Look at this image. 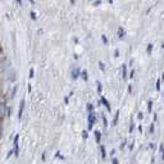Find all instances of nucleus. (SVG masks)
<instances>
[{"instance_id":"f257e3e1","label":"nucleus","mask_w":164,"mask_h":164,"mask_svg":"<svg viewBox=\"0 0 164 164\" xmlns=\"http://www.w3.org/2000/svg\"><path fill=\"white\" fill-rule=\"evenodd\" d=\"M7 112H8L7 101L3 98H0V121H3V118L7 116Z\"/></svg>"},{"instance_id":"f03ea898","label":"nucleus","mask_w":164,"mask_h":164,"mask_svg":"<svg viewBox=\"0 0 164 164\" xmlns=\"http://www.w3.org/2000/svg\"><path fill=\"white\" fill-rule=\"evenodd\" d=\"M13 145H14V149H13V154H14V157H19V135L14 136Z\"/></svg>"},{"instance_id":"7ed1b4c3","label":"nucleus","mask_w":164,"mask_h":164,"mask_svg":"<svg viewBox=\"0 0 164 164\" xmlns=\"http://www.w3.org/2000/svg\"><path fill=\"white\" fill-rule=\"evenodd\" d=\"M95 122H96V119H95L94 112L92 113H89V130H92V127L95 126Z\"/></svg>"},{"instance_id":"20e7f679","label":"nucleus","mask_w":164,"mask_h":164,"mask_svg":"<svg viewBox=\"0 0 164 164\" xmlns=\"http://www.w3.org/2000/svg\"><path fill=\"white\" fill-rule=\"evenodd\" d=\"M25 105H26V101H25V100H22V101H21V105H19V109H18V119H21L22 116H23Z\"/></svg>"},{"instance_id":"39448f33","label":"nucleus","mask_w":164,"mask_h":164,"mask_svg":"<svg viewBox=\"0 0 164 164\" xmlns=\"http://www.w3.org/2000/svg\"><path fill=\"white\" fill-rule=\"evenodd\" d=\"M95 139H96V142L100 144V139H101V132H100V131H95Z\"/></svg>"},{"instance_id":"423d86ee","label":"nucleus","mask_w":164,"mask_h":164,"mask_svg":"<svg viewBox=\"0 0 164 164\" xmlns=\"http://www.w3.org/2000/svg\"><path fill=\"white\" fill-rule=\"evenodd\" d=\"M100 151H101V158L105 159V158H107V150H105V146H100Z\"/></svg>"},{"instance_id":"0eeeda50","label":"nucleus","mask_w":164,"mask_h":164,"mask_svg":"<svg viewBox=\"0 0 164 164\" xmlns=\"http://www.w3.org/2000/svg\"><path fill=\"white\" fill-rule=\"evenodd\" d=\"M100 101H101V103L104 104V105H105V108L108 109V110H110V105H109V103L107 101V99H105V98H101V100H100Z\"/></svg>"},{"instance_id":"6e6552de","label":"nucleus","mask_w":164,"mask_h":164,"mask_svg":"<svg viewBox=\"0 0 164 164\" xmlns=\"http://www.w3.org/2000/svg\"><path fill=\"white\" fill-rule=\"evenodd\" d=\"M77 77H78V69H75L73 72H72V78L77 80Z\"/></svg>"},{"instance_id":"1a4fd4ad","label":"nucleus","mask_w":164,"mask_h":164,"mask_svg":"<svg viewBox=\"0 0 164 164\" xmlns=\"http://www.w3.org/2000/svg\"><path fill=\"white\" fill-rule=\"evenodd\" d=\"M82 77H83V80L85 81H87V72H86V71H82Z\"/></svg>"},{"instance_id":"9d476101","label":"nucleus","mask_w":164,"mask_h":164,"mask_svg":"<svg viewBox=\"0 0 164 164\" xmlns=\"http://www.w3.org/2000/svg\"><path fill=\"white\" fill-rule=\"evenodd\" d=\"M149 104H148V110L149 112H151V107H153V101H151V100H149V101H148Z\"/></svg>"},{"instance_id":"9b49d317","label":"nucleus","mask_w":164,"mask_h":164,"mask_svg":"<svg viewBox=\"0 0 164 164\" xmlns=\"http://www.w3.org/2000/svg\"><path fill=\"white\" fill-rule=\"evenodd\" d=\"M16 94H17V86H14V89H13V92H12V96L10 98L13 99V98L16 96Z\"/></svg>"},{"instance_id":"f8f14e48","label":"nucleus","mask_w":164,"mask_h":164,"mask_svg":"<svg viewBox=\"0 0 164 164\" xmlns=\"http://www.w3.org/2000/svg\"><path fill=\"white\" fill-rule=\"evenodd\" d=\"M98 92L101 94V83H100L99 81H98Z\"/></svg>"},{"instance_id":"ddd939ff","label":"nucleus","mask_w":164,"mask_h":164,"mask_svg":"<svg viewBox=\"0 0 164 164\" xmlns=\"http://www.w3.org/2000/svg\"><path fill=\"white\" fill-rule=\"evenodd\" d=\"M112 164H118V159L116 157H112Z\"/></svg>"},{"instance_id":"4468645a","label":"nucleus","mask_w":164,"mask_h":164,"mask_svg":"<svg viewBox=\"0 0 164 164\" xmlns=\"http://www.w3.org/2000/svg\"><path fill=\"white\" fill-rule=\"evenodd\" d=\"M118 116H119V112H117V113H116V118H114V123H113V124H117V121H118Z\"/></svg>"},{"instance_id":"2eb2a0df","label":"nucleus","mask_w":164,"mask_h":164,"mask_svg":"<svg viewBox=\"0 0 164 164\" xmlns=\"http://www.w3.org/2000/svg\"><path fill=\"white\" fill-rule=\"evenodd\" d=\"M30 16H31V18H32L34 21H36V14H35V12H31V13H30Z\"/></svg>"},{"instance_id":"dca6fc26","label":"nucleus","mask_w":164,"mask_h":164,"mask_svg":"<svg viewBox=\"0 0 164 164\" xmlns=\"http://www.w3.org/2000/svg\"><path fill=\"white\" fill-rule=\"evenodd\" d=\"M28 77H30V78H32V77H34V69H32V68H31V69H30V73H28Z\"/></svg>"},{"instance_id":"f3484780","label":"nucleus","mask_w":164,"mask_h":164,"mask_svg":"<svg viewBox=\"0 0 164 164\" xmlns=\"http://www.w3.org/2000/svg\"><path fill=\"white\" fill-rule=\"evenodd\" d=\"M12 155H13V150H9V151H8V155H7V159H9Z\"/></svg>"},{"instance_id":"a211bd4d","label":"nucleus","mask_w":164,"mask_h":164,"mask_svg":"<svg viewBox=\"0 0 164 164\" xmlns=\"http://www.w3.org/2000/svg\"><path fill=\"white\" fill-rule=\"evenodd\" d=\"M1 135H3V126H1V121H0V139H1Z\"/></svg>"},{"instance_id":"6ab92c4d","label":"nucleus","mask_w":164,"mask_h":164,"mask_svg":"<svg viewBox=\"0 0 164 164\" xmlns=\"http://www.w3.org/2000/svg\"><path fill=\"white\" fill-rule=\"evenodd\" d=\"M159 89H160V81L157 82V90H159Z\"/></svg>"},{"instance_id":"aec40b11","label":"nucleus","mask_w":164,"mask_h":164,"mask_svg":"<svg viewBox=\"0 0 164 164\" xmlns=\"http://www.w3.org/2000/svg\"><path fill=\"white\" fill-rule=\"evenodd\" d=\"M82 133H83V139H87V132L83 131V132H82Z\"/></svg>"},{"instance_id":"412c9836","label":"nucleus","mask_w":164,"mask_h":164,"mask_svg":"<svg viewBox=\"0 0 164 164\" xmlns=\"http://www.w3.org/2000/svg\"><path fill=\"white\" fill-rule=\"evenodd\" d=\"M153 131H154V124L150 126V133H153Z\"/></svg>"},{"instance_id":"4be33fe9","label":"nucleus","mask_w":164,"mask_h":164,"mask_svg":"<svg viewBox=\"0 0 164 164\" xmlns=\"http://www.w3.org/2000/svg\"><path fill=\"white\" fill-rule=\"evenodd\" d=\"M126 146V141H123V142L121 144V149H123V148H124Z\"/></svg>"},{"instance_id":"5701e85b","label":"nucleus","mask_w":164,"mask_h":164,"mask_svg":"<svg viewBox=\"0 0 164 164\" xmlns=\"http://www.w3.org/2000/svg\"><path fill=\"white\" fill-rule=\"evenodd\" d=\"M137 117H139V119H142V113H139Z\"/></svg>"},{"instance_id":"b1692460","label":"nucleus","mask_w":164,"mask_h":164,"mask_svg":"<svg viewBox=\"0 0 164 164\" xmlns=\"http://www.w3.org/2000/svg\"><path fill=\"white\" fill-rule=\"evenodd\" d=\"M57 157H58V158H62V159H63V157H62V155H60V153H59V151H58V153H57Z\"/></svg>"},{"instance_id":"393cba45","label":"nucleus","mask_w":164,"mask_h":164,"mask_svg":"<svg viewBox=\"0 0 164 164\" xmlns=\"http://www.w3.org/2000/svg\"><path fill=\"white\" fill-rule=\"evenodd\" d=\"M17 4H19V5H22V0H16Z\"/></svg>"},{"instance_id":"a878e982","label":"nucleus","mask_w":164,"mask_h":164,"mask_svg":"<svg viewBox=\"0 0 164 164\" xmlns=\"http://www.w3.org/2000/svg\"><path fill=\"white\" fill-rule=\"evenodd\" d=\"M28 1H30L31 4H35V1H34V0H28Z\"/></svg>"}]
</instances>
